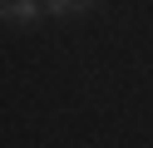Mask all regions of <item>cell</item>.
Instances as JSON below:
<instances>
[{
	"label": "cell",
	"instance_id": "cell-2",
	"mask_svg": "<svg viewBox=\"0 0 153 148\" xmlns=\"http://www.w3.org/2000/svg\"><path fill=\"white\" fill-rule=\"evenodd\" d=\"M94 0H45V15H69V10H89Z\"/></svg>",
	"mask_w": 153,
	"mask_h": 148
},
{
	"label": "cell",
	"instance_id": "cell-1",
	"mask_svg": "<svg viewBox=\"0 0 153 148\" xmlns=\"http://www.w3.org/2000/svg\"><path fill=\"white\" fill-rule=\"evenodd\" d=\"M0 15L10 20V25H35V20L45 15V0H5Z\"/></svg>",
	"mask_w": 153,
	"mask_h": 148
}]
</instances>
